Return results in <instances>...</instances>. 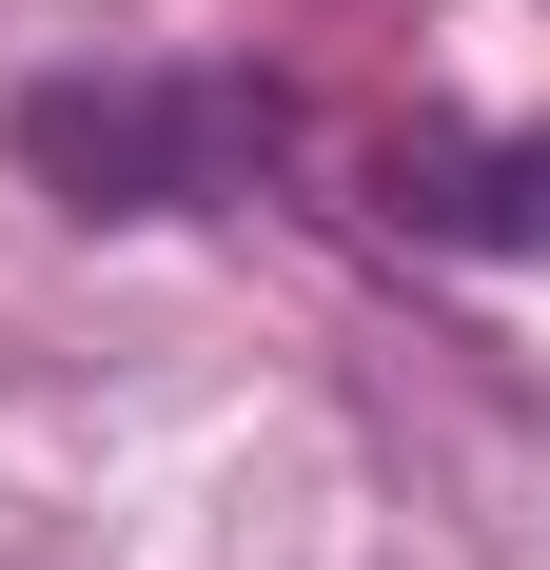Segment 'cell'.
Here are the masks:
<instances>
[{"instance_id":"cell-1","label":"cell","mask_w":550,"mask_h":570,"mask_svg":"<svg viewBox=\"0 0 550 570\" xmlns=\"http://www.w3.org/2000/svg\"><path fill=\"white\" fill-rule=\"evenodd\" d=\"M256 99L236 79H40L20 99V158L79 197V217H177V197H217Z\"/></svg>"},{"instance_id":"cell-2","label":"cell","mask_w":550,"mask_h":570,"mask_svg":"<svg viewBox=\"0 0 550 570\" xmlns=\"http://www.w3.org/2000/svg\"><path fill=\"white\" fill-rule=\"evenodd\" d=\"M374 197L413 236H452V256H550V138H452V118H413L374 158Z\"/></svg>"}]
</instances>
